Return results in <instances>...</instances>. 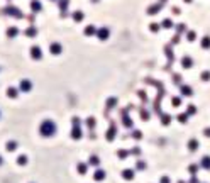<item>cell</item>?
I'll return each mask as SVG.
<instances>
[{
    "instance_id": "9c48e42d",
    "label": "cell",
    "mask_w": 210,
    "mask_h": 183,
    "mask_svg": "<svg viewBox=\"0 0 210 183\" xmlns=\"http://www.w3.org/2000/svg\"><path fill=\"white\" fill-rule=\"evenodd\" d=\"M117 104H119V98H117V97H110V98H107V102H105V112H109V110H112V109H115Z\"/></svg>"
},
{
    "instance_id": "7a4b0ae2",
    "label": "cell",
    "mask_w": 210,
    "mask_h": 183,
    "mask_svg": "<svg viewBox=\"0 0 210 183\" xmlns=\"http://www.w3.org/2000/svg\"><path fill=\"white\" fill-rule=\"evenodd\" d=\"M115 137H117V124H115V120L110 119V125H109V129H107V132H105V139L109 143H112Z\"/></svg>"
},
{
    "instance_id": "cb8c5ba5",
    "label": "cell",
    "mask_w": 210,
    "mask_h": 183,
    "mask_svg": "<svg viewBox=\"0 0 210 183\" xmlns=\"http://www.w3.org/2000/svg\"><path fill=\"white\" fill-rule=\"evenodd\" d=\"M24 34H26V36H27V38H36V36H37V29H36V27H34V26H29V27H27V29L24 31Z\"/></svg>"
},
{
    "instance_id": "f907efd6",
    "label": "cell",
    "mask_w": 210,
    "mask_h": 183,
    "mask_svg": "<svg viewBox=\"0 0 210 183\" xmlns=\"http://www.w3.org/2000/svg\"><path fill=\"white\" fill-rule=\"evenodd\" d=\"M188 183H200V180H198L197 176H191L190 180H188Z\"/></svg>"
},
{
    "instance_id": "11a10c76",
    "label": "cell",
    "mask_w": 210,
    "mask_h": 183,
    "mask_svg": "<svg viewBox=\"0 0 210 183\" xmlns=\"http://www.w3.org/2000/svg\"><path fill=\"white\" fill-rule=\"evenodd\" d=\"M93 2H97V0H93Z\"/></svg>"
},
{
    "instance_id": "2e32d148",
    "label": "cell",
    "mask_w": 210,
    "mask_h": 183,
    "mask_svg": "<svg viewBox=\"0 0 210 183\" xmlns=\"http://www.w3.org/2000/svg\"><path fill=\"white\" fill-rule=\"evenodd\" d=\"M5 93H7V97H9V98H17V97H19V93H20V90H19V88H15V87H9Z\"/></svg>"
},
{
    "instance_id": "6da1fadb",
    "label": "cell",
    "mask_w": 210,
    "mask_h": 183,
    "mask_svg": "<svg viewBox=\"0 0 210 183\" xmlns=\"http://www.w3.org/2000/svg\"><path fill=\"white\" fill-rule=\"evenodd\" d=\"M56 124H54V120H51V119H46V120H42L39 125V134L42 137H53V136L56 134Z\"/></svg>"
},
{
    "instance_id": "4dcf8cb0",
    "label": "cell",
    "mask_w": 210,
    "mask_h": 183,
    "mask_svg": "<svg viewBox=\"0 0 210 183\" xmlns=\"http://www.w3.org/2000/svg\"><path fill=\"white\" fill-rule=\"evenodd\" d=\"M161 124L163 125H170L171 124V119H173V117L170 116V114H161Z\"/></svg>"
},
{
    "instance_id": "1f68e13d",
    "label": "cell",
    "mask_w": 210,
    "mask_h": 183,
    "mask_svg": "<svg viewBox=\"0 0 210 183\" xmlns=\"http://www.w3.org/2000/svg\"><path fill=\"white\" fill-rule=\"evenodd\" d=\"M188 114H186V112H183V114H178V116H176V120H178V122H180V124H186V122H188Z\"/></svg>"
},
{
    "instance_id": "7dc6e473",
    "label": "cell",
    "mask_w": 210,
    "mask_h": 183,
    "mask_svg": "<svg viewBox=\"0 0 210 183\" xmlns=\"http://www.w3.org/2000/svg\"><path fill=\"white\" fill-rule=\"evenodd\" d=\"M149 29H151V32H158L159 31V24H151Z\"/></svg>"
},
{
    "instance_id": "60d3db41",
    "label": "cell",
    "mask_w": 210,
    "mask_h": 183,
    "mask_svg": "<svg viewBox=\"0 0 210 183\" xmlns=\"http://www.w3.org/2000/svg\"><path fill=\"white\" fill-rule=\"evenodd\" d=\"M200 80L202 81H210V71H202L200 73Z\"/></svg>"
},
{
    "instance_id": "d4e9b609",
    "label": "cell",
    "mask_w": 210,
    "mask_h": 183,
    "mask_svg": "<svg viewBox=\"0 0 210 183\" xmlns=\"http://www.w3.org/2000/svg\"><path fill=\"white\" fill-rule=\"evenodd\" d=\"M76 171L80 175H87V171H88V163H76Z\"/></svg>"
},
{
    "instance_id": "db71d44e",
    "label": "cell",
    "mask_w": 210,
    "mask_h": 183,
    "mask_svg": "<svg viewBox=\"0 0 210 183\" xmlns=\"http://www.w3.org/2000/svg\"><path fill=\"white\" fill-rule=\"evenodd\" d=\"M178 183H188V182H183V180H178Z\"/></svg>"
},
{
    "instance_id": "d590c367",
    "label": "cell",
    "mask_w": 210,
    "mask_h": 183,
    "mask_svg": "<svg viewBox=\"0 0 210 183\" xmlns=\"http://www.w3.org/2000/svg\"><path fill=\"white\" fill-rule=\"evenodd\" d=\"M17 164H19V166H26V164H27V156H26V154L17 156Z\"/></svg>"
},
{
    "instance_id": "8992f818",
    "label": "cell",
    "mask_w": 210,
    "mask_h": 183,
    "mask_svg": "<svg viewBox=\"0 0 210 183\" xmlns=\"http://www.w3.org/2000/svg\"><path fill=\"white\" fill-rule=\"evenodd\" d=\"M19 90L20 92H24V93L30 92V90H32V81H30V80H26V78H22L20 83H19Z\"/></svg>"
},
{
    "instance_id": "8d00e7d4",
    "label": "cell",
    "mask_w": 210,
    "mask_h": 183,
    "mask_svg": "<svg viewBox=\"0 0 210 183\" xmlns=\"http://www.w3.org/2000/svg\"><path fill=\"white\" fill-rule=\"evenodd\" d=\"M129 137H132V139H142V132H141L139 129H134L129 134Z\"/></svg>"
},
{
    "instance_id": "f5cc1de1",
    "label": "cell",
    "mask_w": 210,
    "mask_h": 183,
    "mask_svg": "<svg viewBox=\"0 0 210 183\" xmlns=\"http://www.w3.org/2000/svg\"><path fill=\"white\" fill-rule=\"evenodd\" d=\"M2 164H3V158H2V156H0V166H2Z\"/></svg>"
},
{
    "instance_id": "836d02e7",
    "label": "cell",
    "mask_w": 210,
    "mask_h": 183,
    "mask_svg": "<svg viewBox=\"0 0 210 183\" xmlns=\"http://www.w3.org/2000/svg\"><path fill=\"white\" fill-rule=\"evenodd\" d=\"M181 97H171V107H175V109H178L181 105Z\"/></svg>"
},
{
    "instance_id": "f1b7e54d",
    "label": "cell",
    "mask_w": 210,
    "mask_h": 183,
    "mask_svg": "<svg viewBox=\"0 0 210 183\" xmlns=\"http://www.w3.org/2000/svg\"><path fill=\"white\" fill-rule=\"evenodd\" d=\"M198 170H200V164H190L188 166V173H190V176H197V173H198Z\"/></svg>"
},
{
    "instance_id": "4316f807",
    "label": "cell",
    "mask_w": 210,
    "mask_h": 183,
    "mask_svg": "<svg viewBox=\"0 0 210 183\" xmlns=\"http://www.w3.org/2000/svg\"><path fill=\"white\" fill-rule=\"evenodd\" d=\"M198 146H200V143H198L197 139H190V141H188V149H190L191 153H195V151L198 149Z\"/></svg>"
},
{
    "instance_id": "277c9868",
    "label": "cell",
    "mask_w": 210,
    "mask_h": 183,
    "mask_svg": "<svg viewBox=\"0 0 210 183\" xmlns=\"http://www.w3.org/2000/svg\"><path fill=\"white\" fill-rule=\"evenodd\" d=\"M71 139H75V141H80L81 137H83V131H81V125H73L71 127Z\"/></svg>"
},
{
    "instance_id": "7c38bea8",
    "label": "cell",
    "mask_w": 210,
    "mask_h": 183,
    "mask_svg": "<svg viewBox=\"0 0 210 183\" xmlns=\"http://www.w3.org/2000/svg\"><path fill=\"white\" fill-rule=\"evenodd\" d=\"M110 36V31L107 27H100V29L97 31V38L100 39V41H107Z\"/></svg>"
},
{
    "instance_id": "8fae6325",
    "label": "cell",
    "mask_w": 210,
    "mask_h": 183,
    "mask_svg": "<svg viewBox=\"0 0 210 183\" xmlns=\"http://www.w3.org/2000/svg\"><path fill=\"white\" fill-rule=\"evenodd\" d=\"M107 178V173H105V170H100V168H97L95 170V173H93V180L95 182H103Z\"/></svg>"
},
{
    "instance_id": "7402d4cb",
    "label": "cell",
    "mask_w": 210,
    "mask_h": 183,
    "mask_svg": "<svg viewBox=\"0 0 210 183\" xmlns=\"http://www.w3.org/2000/svg\"><path fill=\"white\" fill-rule=\"evenodd\" d=\"M139 116L142 120H149V117H151V112L146 109V107H139Z\"/></svg>"
},
{
    "instance_id": "9a60e30c",
    "label": "cell",
    "mask_w": 210,
    "mask_h": 183,
    "mask_svg": "<svg viewBox=\"0 0 210 183\" xmlns=\"http://www.w3.org/2000/svg\"><path fill=\"white\" fill-rule=\"evenodd\" d=\"M180 92H181V95L183 97H191L193 95V88H191L190 85H185V83L180 87Z\"/></svg>"
},
{
    "instance_id": "f35d334b",
    "label": "cell",
    "mask_w": 210,
    "mask_h": 183,
    "mask_svg": "<svg viewBox=\"0 0 210 183\" xmlns=\"http://www.w3.org/2000/svg\"><path fill=\"white\" fill-rule=\"evenodd\" d=\"M73 20H75V22H81V20H83V12H80V10L73 12Z\"/></svg>"
},
{
    "instance_id": "44dd1931",
    "label": "cell",
    "mask_w": 210,
    "mask_h": 183,
    "mask_svg": "<svg viewBox=\"0 0 210 183\" xmlns=\"http://www.w3.org/2000/svg\"><path fill=\"white\" fill-rule=\"evenodd\" d=\"M200 168L210 171V156H203V158L200 159Z\"/></svg>"
},
{
    "instance_id": "52a82bcc",
    "label": "cell",
    "mask_w": 210,
    "mask_h": 183,
    "mask_svg": "<svg viewBox=\"0 0 210 183\" xmlns=\"http://www.w3.org/2000/svg\"><path fill=\"white\" fill-rule=\"evenodd\" d=\"M120 122H122V125H124L125 129H132V127H134V120L130 119L129 114H122V116H120Z\"/></svg>"
},
{
    "instance_id": "e0dca14e",
    "label": "cell",
    "mask_w": 210,
    "mask_h": 183,
    "mask_svg": "<svg viewBox=\"0 0 210 183\" xmlns=\"http://www.w3.org/2000/svg\"><path fill=\"white\" fill-rule=\"evenodd\" d=\"M17 148H19V143H17V141H7V143H5V151H7V153L15 151Z\"/></svg>"
},
{
    "instance_id": "f6af8a7d",
    "label": "cell",
    "mask_w": 210,
    "mask_h": 183,
    "mask_svg": "<svg viewBox=\"0 0 210 183\" xmlns=\"http://www.w3.org/2000/svg\"><path fill=\"white\" fill-rule=\"evenodd\" d=\"M71 125H81V119L80 117H73L71 119Z\"/></svg>"
},
{
    "instance_id": "bcb514c9",
    "label": "cell",
    "mask_w": 210,
    "mask_h": 183,
    "mask_svg": "<svg viewBox=\"0 0 210 183\" xmlns=\"http://www.w3.org/2000/svg\"><path fill=\"white\" fill-rule=\"evenodd\" d=\"M129 151H130L132 156H139L141 154V148H132V149H129Z\"/></svg>"
},
{
    "instance_id": "30bf717a",
    "label": "cell",
    "mask_w": 210,
    "mask_h": 183,
    "mask_svg": "<svg viewBox=\"0 0 210 183\" xmlns=\"http://www.w3.org/2000/svg\"><path fill=\"white\" fill-rule=\"evenodd\" d=\"M49 53L54 54V56H58V54L63 53V46H61L60 42H51L49 44Z\"/></svg>"
},
{
    "instance_id": "ffe728a7",
    "label": "cell",
    "mask_w": 210,
    "mask_h": 183,
    "mask_svg": "<svg viewBox=\"0 0 210 183\" xmlns=\"http://www.w3.org/2000/svg\"><path fill=\"white\" fill-rule=\"evenodd\" d=\"M30 10H32L34 14H37V12L42 10V5H41L39 0H32V2H30Z\"/></svg>"
},
{
    "instance_id": "9f6ffc18",
    "label": "cell",
    "mask_w": 210,
    "mask_h": 183,
    "mask_svg": "<svg viewBox=\"0 0 210 183\" xmlns=\"http://www.w3.org/2000/svg\"><path fill=\"white\" fill-rule=\"evenodd\" d=\"M186 2H190V0H186Z\"/></svg>"
},
{
    "instance_id": "d6a6232c",
    "label": "cell",
    "mask_w": 210,
    "mask_h": 183,
    "mask_svg": "<svg viewBox=\"0 0 210 183\" xmlns=\"http://www.w3.org/2000/svg\"><path fill=\"white\" fill-rule=\"evenodd\" d=\"M146 168H148V163H146V161H142V159H137V161H136V170L144 171Z\"/></svg>"
},
{
    "instance_id": "681fc988",
    "label": "cell",
    "mask_w": 210,
    "mask_h": 183,
    "mask_svg": "<svg viewBox=\"0 0 210 183\" xmlns=\"http://www.w3.org/2000/svg\"><path fill=\"white\" fill-rule=\"evenodd\" d=\"M159 183H171V178H170V176H161Z\"/></svg>"
},
{
    "instance_id": "74e56055",
    "label": "cell",
    "mask_w": 210,
    "mask_h": 183,
    "mask_svg": "<svg viewBox=\"0 0 210 183\" xmlns=\"http://www.w3.org/2000/svg\"><path fill=\"white\" fill-rule=\"evenodd\" d=\"M202 48L203 49H210V38L209 36H205V38H202Z\"/></svg>"
},
{
    "instance_id": "b9f144b4",
    "label": "cell",
    "mask_w": 210,
    "mask_h": 183,
    "mask_svg": "<svg viewBox=\"0 0 210 183\" xmlns=\"http://www.w3.org/2000/svg\"><path fill=\"white\" fill-rule=\"evenodd\" d=\"M161 26H163L164 29H171V27H173V22H171L170 19H164L163 22H161Z\"/></svg>"
},
{
    "instance_id": "3957f363",
    "label": "cell",
    "mask_w": 210,
    "mask_h": 183,
    "mask_svg": "<svg viewBox=\"0 0 210 183\" xmlns=\"http://www.w3.org/2000/svg\"><path fill=\"white\" fill-rule=\"evenodd\" d=\"M29 54H30V58H32V59L41 61V59H42V49H41L39 46H30Z\"/></svg>"
},
{
    "instance_id": "7bdbcfd3",
    "label": "cell",
    "mask_w": 210,
    "mask_h": 183,
    "mask_svg": "<svg viewBox=\"0 0 210 183\" xmlns=\"http://www.w3.org/2000/svg\"><path fill=\"white\" fill-rule=\"evenodd\" d=\"M186 39H188V41H190V42H193V41H195V39H197V34H195V32H193V31H190V32H188V34H186Z\"/></svg>"
},
{
    "instance_id": "4fadbf2b",
    "label": "cell",
    "mask_w": 210,
    "mask_h": 183,
    "mask_svg": "<svg viewBox=\"0 0 210 183\" xmlns=\"http://www.w3.org/2000/svg\"><path fill=\"white\" fill-rule=\"evenodd\" d=\"M193 63H195V61H193V58H191V56H188V54L181 58V66L185 68V70H190V68L193 66Z\"/></svg>"
},
{
    "instance_id": "e575fe53",
    "label": "cell",
    "mask_w": 210,
    "mask_h": 183,
    "mask_svg": "<svg viewBox=\"0 0 210 183\" xmlns=\"http://www.w3.org/2000/svg\"><path fill=\"white\" fill-rule=\"evenodd\" d=\"M186 114H188V116H195V114H197V105H193V104H188V105H186Z\"/></svg>"
},
{
    "instance_id": "f546056e",
    "label": "cell",
    "mask_w": 210,
    "mask_h": 183,
    "mask_svg": "<svg viewBox=\"0 0 210 183\" xmlns=\"http://www.w3.org/2000/svg\"><path fill=\"white\" fill-rule=\"evenodd\" d=\"M97 27H95V26H87V27H85V31H83V32H85V36H93V34H95V36H97Z\"/></svg>"
},
{
    "instance_id": "ac0fdd59",
    "label": "cell",
    "mask_w": 210,
    "mask_h": 183,
    "mask_svg": "<svg viewBox=\"0 0 210 183\" xmlns=\"http://www.w3.org/2000/svg\"><path fill=\"white\" fill-rule=\"evenodd\" d=\"M134 176H136V173H134V170H130V168H127V170H124V171H122V178H124V180H127V182L134 180Z\"/></svg>"
},
{
    "instance_id": "603a6c76",
    "label": "cell",
    "mask_w": 210,
    "mask_h": 183,
    "mask_svg": "<svg viewBox=\"0 0 210 183\" xmlns=\"http://www.w3.org/2000/svg\"><path fill=\"white\" fill-rule=\"evenodd\" d=\"M5 34H7V38L14 39V38H17V34H19V29H17L15 26H12V27H9V29L5 31Z\"/></svg>"
},
{
    "instance_id": "ba28073f",
    "label": "cell",
    "mask_w": 210,
    "mask_h": 183,
    "mask_svg": "<svg viewBox=\"0 0 210 183\" xmlns=\"http://www.w3.org/2000/svg\"><path fill=\"white\" fill-rule=\"evenodd\" d=\"M164 56L168 58V63H175V53H173V46L171 44H166L164 46Z\"/></svg>"
},
{
    "instance_id": "484cf974",
    "label": "cell",
    "mask_w": 210,
    "mask_h": 183,
    "mask_svg": "<svg viewBox=\"0 0 210 183\" xmlns=\"http://www.w3.org/2000/svg\"><path fill=\"white\" fill-rule=\"evenodd\" d=\"M85 124H87V127H88L90 131H95V125H97V119H95V117H88V119L85 120Z\"/></svg>"
},
{
    "instance_id": "d6986e66",
    "label": "cell",
    "mask_w": 210,
    "mask_h": 183,
    "mask_svg": "<svg viewBox=\"0 0 210 183\" xmlns=\"http://www.w3.org/2000/svg\"><path fill=\"white\" fill-rule=\"evenodd\" d=\"M88 166L98 168V166H100V158H98V156H95V154H91L90 158H88Z\"/></svg>"
},
{
    "instance_id": "816d5d0a",
    "label": "cell",
    "mask_w": 210,
    "mask_h": 183,
    "mask_svg": "<svg viewBox=\"0 0 210 183\" xmlns=\"http://www.w3.org/2000/svg\"><path fill=\"white\" fill-rule=\"evenodd\" d=\"M203 136H205V137H210V127L203 129Z\"/></svg>"
},
{
    "instance_id": "5b68a950",
    "label": "cell",
    "mask_w": 210,
    "mask_h": 183,
    "mask_svg": "<svg viewBox=\"0 0 210 183\" xmlns=\"http://www.w3.org/2000/svg\"><path fill=\"white\" fill-rule=\"evenodd\" d=\"M3 14H7V15H12V17H17V19L24 17V15H22V12H20L17 7H12V5H10V7H5V9H3Z\"/></svg>"
},
{
    "instance_id": "ab89813d",
    "label": "cell",
    "mask_w": 210,
    "mask_h": 183,
    "mask_svg": "<svg viewBox=\"0 0 210 183\" xmlns=\"http://www.w3.org/2000/svg\"><path fill=\"white\" fill-rule=\"evenodd\" d=\"M137 97H139L144 104H148V95H146V92H144V90H137Z\"/></svg>"
},
{
    "instance_id": "ee69618b",
    "label": "cell",
    "mask_w": 210,
    "mask_h": 183,
    "mask_svg": "<svg viewBox=\"0 0 210 183\" xmlns=\"http://www.w3.org/2000/svg\"><path fill=\"white\" fill-rule=\"evenodd\" d=\"M180 38H181V34H176V36H175V38L171 39V46H175V44H178V42H180Z\"/></svg>"
},
{
    "instance_id": "5bb4252c",
    "label": "cell",
    "mask_w": 210,
    "mask_h": 183,
    "mask_svg": "<svg viewBox=\"0 0 210 183\" xmlns=\"http://www.w3.org/2000/svg\"><path fill=\"white\" fill-rule=\"evenodd\" d=\"M171 81H173L175 87H181L183 85V77H181L180 73H173L171 75Z\"/></svg>"
},
{
    "instance_id": "83f0119b",
    "label": "cell",
    "mask_w": 210,
    "mask_h": 183,
    "mask_svg": "<svg viewBox=\"0 0 210 183\" xmlns=\"http://www.w3.org/2000/svg\"><path fill=\"white\" fill-rule=\"evenodd\" d=\"M130 156V151H127V149H117V158L119 159H127Z\"/></svg>"
},
{
    "instance_id": "c3c4849f",
    "label": "cell",
    "mask_w": 210,
    "mask_h": 183,
    "mask_svg": "<svg viewBox=\"0 0 210 183\" xmlns=\"http://www.w3.org/2000/svg\"><path fill=\"white\" fill-rule=\"evenodd\" d=\"M185 29H186V27H185V24H180V26L176 27V34H181V32H185Z\"/></svg>"
}]
</instances>
